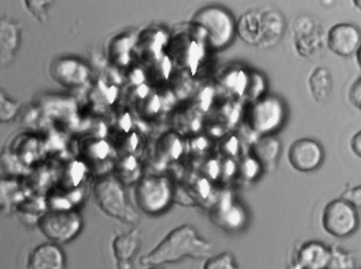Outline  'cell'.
<instances>
[{
	"label": "cell",
	"instance_id": "obj_1",
	"mask_svg": "<svg viewBox=\"0 0 361 269\" xmlns=\"http://www.w3.org/2000/svg\"><path fill=\"white\" fill-rule=\"evenodd\" d=\"M212 253V245L200 238L195 228L183 225L173 230L149 255L142 258L144 265L158 266L176 263L184 258H205Z\"/></svg>",
	"mask_w": 361,
	"mask_h": 269
},
{
	"label": "cell",
	"instance_id": "obj_2",
	"mask_svg": "<svg viewBox=\"0 0 361 269\" xmlns=\"http://www.w3.org/2000/svg\"><path fill=\"white\" fill-rule=\"evenodd\" d=\"M322 226L326 234L336 239H349L360 230L358 208L347 199H334L322 209Z\"/></svg>",
	"mask_w": 361,
	"mask_h": 269
},
{
	"label": "cell",
	"instance_id": "obj_3",
	"mask_svg": "<svg viewBox=\"0 0 361 269\" xmlns=\"http://www.w3.org/2000/svg\"><path fill=\"white\" fill-rule=\"evenodd\" d=\"M40 234L50 242L66 244L80 234L82 219L78 211L70 208H52L40 215L37 220Z\"/></svg>",
	"mask_w": 361,
	"mask_h": 269
},
{
	"label": "cell",
	"instance_id": "obj_4",
	"mask_svg": "<svg viewBox=\"0 0 361 269\" xmlns=\"http://www.w3.org/2000/svg\"><path fill=\"white\" fill-rule=\"evenodd\" d=\"M94 200L102 211L125 223L135 224L140 220L133 207L127 203L124 189L118 180L105 177L94 185Z\"/></svg>",
	"mask_w": 361,
	"mask_h": 269
},
{
	"label": "cell",
	"instance_id": "obj_5",
	"mask_svg": "<svg viewBox=\"0 0 361 269\" xmlns=\"http://www.w3.org/2000/svg\"><path fill=\"white\" fill-rule=\"evenodd\" d=\"M288 120V108L283 99L275 95L261 97L248 113L250 126L262 135L274 134Z\"/></svg>",
	"mask_w": 361,
	"mask_h": 269
},
{
	"label": "cell",
	"instance_id": "obj_6",
	"mask_svg": "<svg viewBox=\"0 0 361 269\" xmlns=\"http://www.w3.org/2000/svg\"><path fill=\"white\" fill-rule=\"evenodd\" d=\"M195 23L212 48H223L233 39V18L223 8H203L195 15Z\"/></svg>",
	"mask_w": 361,
	"mask_h": 269
},
{
	"label": "cell",
	"instance_id": "obj_7",
	"mask_svg": "<svg viewBox=\"0 0 361 269\" xmlns=\"http://www.w3.org/2000/svg\"><path fill=\"white\" fill-rule=\"evenodd\" d=\"M295 50L302 58L317 56L326 44V35L322 23L311 15L296 17L292 25Z\"/></svg>",
	"mask_w": 361,
	"mask_h": 269
},
{
	"label": "cell",
	"instance_id": "obj_8",
	"mask_svg": "<svg viewBox=\"0 0 361 269\" xmlns=\"http://www.w3.org/2000/svg\"><path fill=\"white\" fill-rule=\"evenodd\" d=\"M288 158L292 168L298 173H315L322 168L326 161V150L318 139L301 137L290 144Z\"/></svg>",
	"mask_w": 361,
	"mask_h": 269
},
{
	"label": "cell",
	"instance_id": "obj_9",
	"mask_svg": "<svg viewBox=\"0 0 361 269\" xmlns=\"http://www.w3.org/2000/svg\"><path fill=\"white\" fill-rule=\"evenodd\" d=\"M361 44V30L351 23H335L326 34V46L334 55L343 58L353 56Z\"/></svg>",
	"mask_w": 361,
	"mask_h": 269
},
{
	"label": "cell",
	"instance_id": "obj_10",
	"mask_svg": "<svg viewBox=\"0 0 361 269\" xmlns=\"http://www.w3.org/2000/svg\"><path fill=\"white\" fill-rule=\"evenodd\" d=\"M331 245L322 241L312 240L301 243L295 249L293 268L296 269H328Z\"/></svg>",
	"mask_w": 361,
	"mask_h": 269
},
{
	"label": "cell",
	"instance_id": "obj_11",
	"mask_svg": "<svg viewBox=\"0 0 361 269\" xmlns=\"http://www.w3.org/2000/svg\"><path fill=\"white\" fill-rule=\"evenodd\" d=\"M23 42V29L18 21L8 16L0 17V65L13 63Z\"/></svg>",
	"mask_w": 361,
	"mask_h": 269
},
{
	"label": "cell",
	"instance_id": "obj_12",
	"mask_svg": "<svg viewBox=\"0 0 361 269\" xmlns=\"http://www.w3.org/2000/svg\"><path fill=\"white\" fill-rule=\"evenodd\" d=\"M65 251L54 242L42 243L30 251L27 266L30 269H63L66 268Z\"/></svg>",
	"mask_w": 361,
	"mask_h": 269
},
{
	"label": "cell",
	"instance_id": "obj_13",
	"mask_svg": "<svg viewBox=\"0 0 361 269\" xmlns=\"http://www.w3.org/2000/svg\"><path fill=\"white\" fill-rule=\"evenodd\" d=\"M286 23L283 15L275 8L260 12V38L258 46L263 49L276 46L283 37Z\"/></svg>",
	"mask_w": 361,
	"mask_h": 269
},
{
	"label": "cell",
	"instance_id": "obj_14",
	"mask_svg": "<svg viewBox=\"0 0 361 269\" xmlns=\"http://www.w3.org/2000/svg\"><path fill=\"white\" fill-rule=\"evenodd\" d=\"M137 200L145 211L152 213L161 211L169 203V186L162 180H146L137 190Z\"/></svg>",
	"mask_w": 361,
	"mask_h": 269
},
{
	"label": "cell",
	"instance_id": "obj_15",
	"mask_svg": "<svg viewBox=\"0 0 361 269\" xmlns=\"http://www.w3.org/2000/svg\"><path fill=\"white\" fill-rule=\"evenodd\" d=\"M281 150V143L273 134L262 135L252 146L255 160L267 171L277 168Z\"/></svg>",
	"mask_w": 361,
	"mask_h": 269
},
{
	"label": "cell",
	"instance_id": "obj_16",
	"mask_svg": "<svg viewBox=\"0 0 361 269\" xmlns=\"http://www.w3.org/2000/svg\"><path fill=\"white\" fill-rule=\"evenodd\" d=\"M307 88L315 103L326 104L333 91V76L329 68L317 65L307 78Z\"/></svg>",
	"mask_w": 361,
	"mask_h": 269
},
{
	"label": "cell",
	"instance_id": "obj_17",
	"mask_svg": "<svg viewBox=\"0 0 361 269\" xmlns=\"http://www.w3.org/2000/svg\"><path fill=\"white\" fill-rule=\"evenodd\" d=\"M51 75L59 84L69 85L80 84L85 78V69L80 63L72 58H59L53 61L50 68Z\"/></svg>",
	"mask_w": 361,
	"mask_h": 269
},
{
	"label": "cell",
	"instance_id": "obj_18",
	"mask_svg": "<svg viewBox=\"0 0 361 269\" xmlns=\"http://www.w3.org/2000/svg\"><path fill=\"white\" fill-rule=\"evenodd\" d=\"M140 249H141V237L139 232L133 230L129 234L118 236L114 240V251L121 268H127L126 264L129 266L131 260L139 253Z\"/></svg>",
	"mask_w": 361,
	"mask_h": 269
},
{
	"label": "cell",
	"instance_id": "obj_19",
	"mask_svg": "<svg viewBox=\"0 0 361 269\" xmlns=\"http://www.w3.org/2000/svg\"><path fill=\"white\" fill-rule=\"evenodd\" d=\"M237 31L247 44L258 46L260 38V12H248L238 21Z\"/></svg>",
	"mask_w": 361,
	"mask_h": 269
},
{
	"label": "cell",
	"instance_id": "obj_20",
	"mask_svg": "<svg viewBox=\"0 0 361 269\" xmlns=\"http://www.w3.org/2000/svg\"><path fill=\"white\" fill-rule=\"evenodd\" d=\"M20 113V104L4 89H0V124L14 122Z\"/></svg>",
	"mask_w": 361,
	"mask_h": 269
},
{
	"label": "cell",
	"instance_id": "obj_21",
	"mask_svg": "<svg viewBox=\"0 0 361 269\" xmlns=\"http://www.w3.org/2000/svg\"><path fill=\"white\" fill-rule=\"evenodd\" d=\"M356 266V258L353 253L338 246H331V258L329 269H353Z\"/></svg>",
	"mask_w": 361,
	"mask_h": 269
},
{
	"label": "cell",
	"instance_id": "obj_22",
	"mask_svg": "<svg viewBox=\"0 0 361 269\" xmlns=\"http://www.w3.org/2000/svg\"><path fill=\"white\" fill-rule=\"evenodd\" d=\"M27 12L42 25L49 20V13L54 6L55 0H21Z\"/></svg>",
	"mask_w": 361,
	"mask_h": 269
},
{
	"label": "cell",
	"instance_id": "obj_23",
	"mask_svg": "<svg viewBox=\"0 0 361 269\" xmlns=\"http://www.w3.org/2000/svg\"><path fill=\"white\" fill-rule=\"evenodd\" d=\"M19 194V188L13 180H0V208L12 206L13 201L16 200Z\"/></svg>",
	"mask_w": 361,
	"mask_h": 269
},
{
	"label": "cell",
	"instance_id": "obj_24",
	"mask_svg": "<svg viewBox=\"0 0 361 269\" xmlns=\"http://www.w3.org/2000/svg\"><path fill=\"white\" fill-rule=\"evenodd\" d=\"M237 268L235 258L231 254H221L216 257L212 258L205 268L207 269H233Z\"/></svg>",
	"mask_w": 361,
	"mask_h": 269
},
{
	"label": "cell",
	"instance_id": "obj_25",
	"mask_svg": "<svg viewBox=\"0 0 361 269\" xmlns=\"http://www.w3.org/2000/svg\"><path fill=\"white\" fill-rule=\"evenodd\" d=\"M349 101L353 107L361 112V75L350 87Z\"/></svg>",
	"mask_w": 361,
	"mask_h": 269
},
{
	"label": "cell",
	"instance_id": "obj_26",
	"mask_svg": "<svg viewBox=\"0 0 361 269\" xmlns=\"http://www.w3.org/2000/svg\"><path fill=\"white\" fill-rule=\"evenodd\" d=\"M341 196L353 203L357 208H361V185L352 186V187L347 188L341 194Z\"/></svg>",
	"mask_w": 361,
	"mask_h": 269
},
{
	"label": "cell",
	"instance_id": "obj_27",
	"mask_svg": "<svg viewBox=\"0 0 361 269\" xmlns=\"http://www.w3.org/2000/svg\"><path fill=\"white\" fill-rule=\"evenodd\" d=\"M350 148H351V151L353 152L354 156L361 158V129L351 137Z\"/></svg>",
	"mask_w": 361,
	"mask_h": 269
},
{
	"label": "cell",
	"instance_id": "obj_28",
	"mask_svg": "<svg viewBox=\"0 0 361 269\" xmlns=\"http://www.w3.org/2000/svg\"><path fill=\"white\" fill-rule=\"evenodd\" d=\"M354 55H355L356 63H357L358 68H360L361 71V44Z\"/></svg>",
	"mask_w": 361,
	"mask_h": 269
},
{
	"label": "cell",
	"instance_id": "obj_29",
	"mask_svg": "<svg viewBox=\"0 0 361 269\" xmlns=\"http://www.w3.org/2000/svg\"><path fill=\"white\" fill-rule=\"evenodd\" d=\"M352 2H353L354 6L361 12V0H352Z\"/></svg>",
	"mask_w": 361,
	"mask_h": 269
}]
</instances>
